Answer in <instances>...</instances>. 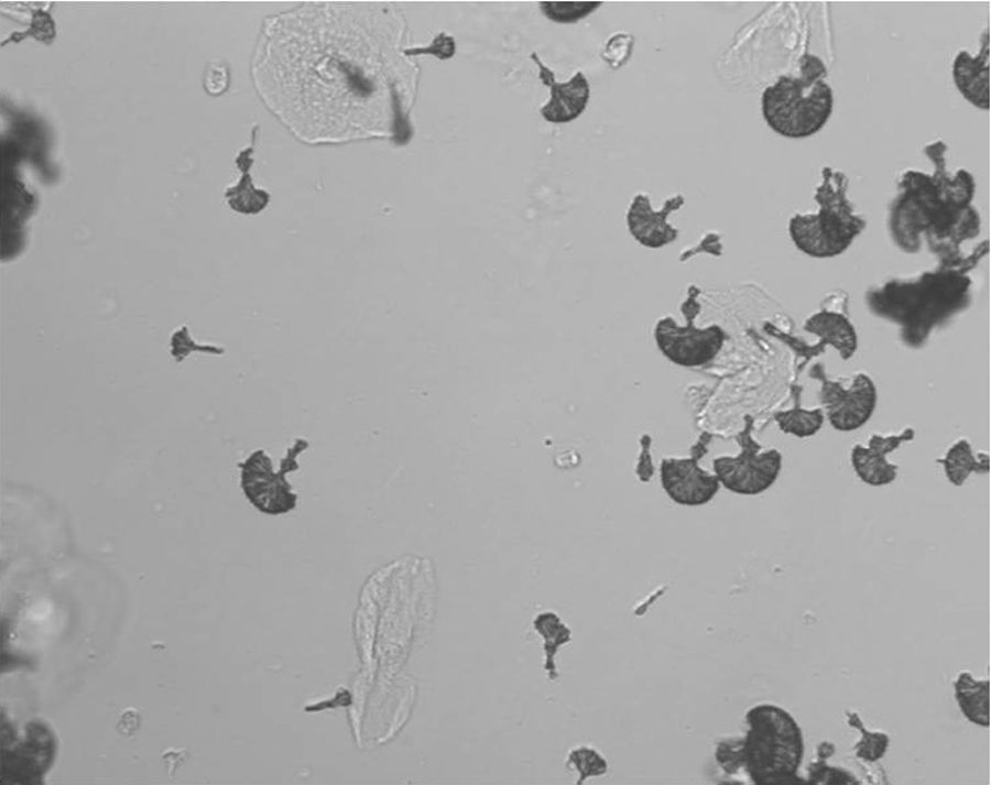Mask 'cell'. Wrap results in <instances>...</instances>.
<instances>
[{
  "label": "cell",
  "mask_w": 991,
  "mask_h": 785,
  "mask_svg": "<svg viewBox=\"0 0 991 785\" xmlns=\"http://www.w3.org/2000/svg\"><path fill=\"white\" fill-rule=\"evenodd\" d=\"M970 281L963 272L941 268L913 281H892L870 295L873 310L903 325L904 339L919 344L940 320L966 303Z\"/></svg>",
  "instance_id": "6da1fadb"
},
{
  "label": "cell",
  "mask_w": 991,
  "mask_h": 785,
  "mask_svg": "<svg viewBox=\"0 0 991 785\" xmlns=\"http://www.w3.org/2000/svg\"><path fill=\"white\" fill-rule=\"evenodd\" d=\"M824 61L805 53L797 75H781L761 96V111L769 128L787 139H805L819 132L834 109V92L826 81Z\"/></svg>",
  "instance_id": "7a4b0ae2"
},
{
  "label": "cell",
  "mask_w": 991,
  "mask_h": 785,
  "mask_svg": "<svg viewBox=\"0 0 991 785\" xmlns=\"http://www.w3.org/2000/svg\"><path fill=\"white\" fill-rule=\"evenodd\" d=\"M742 737L744 774L758 785L803 783L798 777L805 742L801 726L785 708L771 702L750 707Z\"/></svg>",
  "instance_id": "3957f363"
},
{
  "label": "cell",
  "mask_w": 991,
  "mask_h": 785,
  "mask_svg": "<svg viewBox=\"0 0 991 785\" xmlns=\"http://www.w3.org/2000/svg\"><path fill=\"white\" fill-rule=\"evenodd\" d=\"M816 188V214H795L788 222L794 246L804 254L834 258L845 252L865 228V220L854 214L847 198L848 177L841 171L825 166Z\"/></svg>",
  "instance_id": "277c9868"
},
{
  "label": "cell",
  "mask_w": 991,
  "mask_h": 785,
  "mask_svg": "<svg viewBox=\"0 0 991 785\" xmlns=\"http://www.w3.org/2000/svg\"><path fill=\"white\" fill-rule=\"evenodd\" d=\"M309 443L304 437L295 438L281 459L279 470H273V462L263 449L252 451L238 466L240 468V486L247 500L261 513L275 516L291 512L296 508L297 494L293 492L286 475L298 470L297 457L306 450Z\"/></svg>",
  "instance_id": "5b68a950"
},
{
  "label": "cell",
  "mask_w": 991,
  "mask_h": 785,
  "mask_svg": "<svg viewBox=\"0 0 991 785\" xmlns=\"http://www.w3.org/2000/svg\"><path fill=\"white\" fill-rule=\"evenodd\" d=\"M944 201L932 175L916 170L903 173L889 216V229L895 244L906 252L918 251L922 235Z\"/></svg>",
  "instance_id": "8992f818"
},
{
  "label": "cell",
  "mask_w": 991,
  "mask_h": 785,
  "mask_svg": "<svg viewBox=\"0 0 991 785\" xmlns=\"http://www.w3.org/2000/svg\"><path fill=\"white\" fill-rule=\"evenodd\" d=\"M750 426L738 437L741 451L736 456H720L712 460V470L720 486L741 495H756L777 480L783 456L776 448L763 449L752 436Z\"/></svg>",
  "instance_id": "52a82bcc"
},
{
  "label": "cell",
  "mask_w": 991,
  "mask_h": 785,
  "mask_svg": "<svg viewBox=\"0 0 991 785\" xmlns=\"http://www.w3.org/2000/svg\"><path fill=\"white\" fill-rule=\"evenodd\" d=\"M821 367L815 366L813 377L821 382L819 396L825 418L839 432L859 429L868 423L876 407L874 381L869 374L858 372L845 388L841 382L827 379Z\"/></svg>",
  "instance_id": "ba28073f"
},
{
  "label": "cell",
  "mask_w": 991,
  "mask_h": 785,
  "mask_svg": "<svg viewBox=\"0 0 991 785\" xmlns=\"http://www.w3.org/2000/svg\"><path fill=\"white\" fill-rule=\"evenodd\" d=\"M653 336L660 352L683 368L707 364L718 356L726 340L725 330L718 325L696 327L688 320L685 326H679L669 316L656 321Z\"/></svg>",
  "instance_id": "9c48e42d"
},
{
  "label": "cell",
  "mask_w": 991,
  "mask_h": 785,
  "mask_svg": "<svg viewBox=\"0 0 991 785\" xmlns=\"http://www.w3.org/2000/svg\"><path fill=\"white\" fill-rule=\"evenodd\" d=\"M660 482L666 495L683 506H700L710 502L720 489L715 473L703 469L696 458H663Z\"/></svg>",
  "instance_id": "30bf717a"
},
{
  "label": "cell",
  "mask_w": 991,
  "mask_h": 785,
  "mask_svg": "<svg viewBox=\"0 0 991 785\" xmlns=\"http://www.w3.org/2000/svg\"><path fill=\"white\" fill-rule=\"evenodd\" d=\"M684 203L683 195L677 194L666 199L661 209L654 210L647 195L636 194L625 216L630 235L638 243L649 249H660L674 242L678 230L667 222V217Z\"/></svg>",
  "instance_id": "8fae6325"
},
{
  "label": "cell",
  "mask_w": 991,
  "mask_h": 785,
  "mask_svg": "<svg viewBox=\"0 0 991 785\" xmlns=\"http://www.w3.org/2000/svg\"><path fill=\"white\" fill-rule=\"evenodd\" d=\"M914 437L915 430L906 427L897 434H873L867 446L856 444L851 449L850 461L857 477L872 487L892 483L897 477L899 466L887 460V454Z\"/></svg>",
  "instance_id": "7c38bea8"
},
{
  "label": "cell",
  "mask_w": 991,
  "mask_h": 785,
  "mask_svg": "<svg viewBox=\"0 0 991 785\" xmlns=\"http://www.w3.org/2000/svg\"><path fill=\"white\" fill-rule=\"evenodd\" d=\"M540 68V78L551 88L549 100L541 108L542 117L552 123H567L577 119L586 109L590 98L588 79L581 72H577L568 81L558 83L554 73L537 57L531 55Z\"/></svg>",
  "instance_id": "4fadbf2b"
},
{
  "label": "cell",
  "mask_w": 991,
  "mask_h": 785,
  "mask_svg": "<svg viewBox=\"0 0 991 785\" xmlns=\"http://www.w3.org/2000/svg\"><path fill=\"white\" fill-rule=\"evenodd\" d=\"M952 80L960 95L978 109H990V30L980 37L976 55L961 50L952 62Z\"/></svg>",
  "instance_id": "5bb4252c"
},
{
  "label": "cell",
  "mask_w": 991,
  "mask_h": 785,
  "mask_svg": "<svg viewBox=\"0 0 991 785\" xmlns=\"http://www.w3.org/2000/svg\"><path fill=\"white\" fill-rule=\"evenodd\" d=\"M947 149V144L941 140L930 142L924 146V154L935 167L932 177L945 200L960 206L971 205L976 189L973 176L963 168L958 170L954 176H950L946 170L945 155Z\"/></svg>",
  "instance_id": "9a60e30c"
},
{
  "label": "cell",
  "mask_w": 991,
  "mask_h": 785,
  "mask_svg": "<svg viewBox=\"0 0 991 785\" xmlns=\"http://www.w3.org/2000/svg\"><path fill=\"white\" fill-rule=\"evenodd\" d=\"M804 328L816 335L821 345L835 348L842 360L850 359L858 348L856 328L845 314L828 309L819 310L808 317Z\"/></svg>",
  "instance_id": "2e32d148"
},
{
  "label": "cell",
  "mask_w": 991,
  "mask_h": 785,
  "mask_svg": "<svg viewBox=\"0 0 991 785\" xmlns=\"http://www.w3.org/2000/svg\"><path fill=\"white\" fill-rule=\"evenodd\" d=\"M954 696L965 718L981 728L990 727V682L976 679L968 670L954 680Z\"/></svg>",
  "instance_id": "e0dca14e"
},
{
  "label": "cell",
  "mask_w": 991,
  "mask_h": 785,
  "mask_svg": "<svg viewBox=\"0 0 991 785\" xmlns=\"http://www.w3.org/2000/svg\"><path fill=\"white\" fill-rule=\"evenodd\" d=\"M938 461L947 480L956 487L962 486L972 472L987 473L990 470V456L987 453L976 454L965 438L954 443Z\"/></svg>",
  "instance_id": "ac0fdd59"
},
{
  "label": "cell",
  "mask_w": 991,
  "mask_h": 785,
  "mask_svg": "<svg viewBox=\"0 0 991 785\" xmlns=\"http://www.w3.org/2000/svg\"><path fill=\"white\" fill-rule=\"evenodd\" d=\"M533 628L543 637L544 669L548 678L555 680L558 677L556 653L562 645L571 641V631L555 612L551 611L537 614Z\"/></svg>",
  "instance_id": "d6986e66"
},
{
  "label": "cell",
  "mask_w": 991,
  "mask_h": 785,
  "mask_svg": "<svg viewBox=\"0 0 991 785\" xmlns=\"http://www.w3.org/2000/svg\"><path fill=\"white\" fill-rule=\"evenodd\" d=\"M251 152L252 148L239 154L237 163L243 172V176L236 187L228 189L226 193L230 206L235 210L246 214H254L262 210L269 201V194L263 190H257L252 186L250 175H248V168L252 162L249 157Z\"/></svg>",
  "instance_id": "ffe728a7"
},
{
  "label": "cell",
  "mask_w": 991,
  "mask_h": 785,
  "mask_svg": "<svg viewBox=\"0 0 991 785\" xmlns=\"http://www.w3.org/2000/svg\"><path fill=\"white\" fill-rule=\"evenodd\" d=\"M774 419L783 433L806 438L819 432L825 422V414L820 407L808 410L794 406L775 413Z\"/></svg>",
  "instance_id": "44dd1931"
},
{
  "label": "cell",
  "mask_w": 991,
  "mask_h": 785,
  "mask_svg": "<svg viewBox=\"0 0 991 785\" xmlns=\"http://www.w3.org/2000/svg\"><path fill=\"white\" fill-rule=\"evenodd\" d=\"M846 716L848 724L858 728L862 734L861 739L854 744L856 755L869 763L882 759L889 748V735L882 731H869L865 729L857 712L846 711Z\"/></svg>",
  "instance_id": "7402d4cb"
},
{
  "label": "cell",
  "mask_w": 991,
  "mask_h": 785,
  "mask_svg": "<svg viewBox=\"0 0 991 785\" xmlns=\"http://www.w3.org/2000/svg\"><path fill=\"white\" fill-rule=\"evenodd\" d=\"M566 767L578 773L577 784L589 777L602 776L608 771V762L595 748L580 745L571 749L566 759Z\"/></svg>",
  "instance_id": "603a6c76"
},
{
  "label": "cell",
  "mask_w": 991,
  "mask_h": 785,
  "mask_svg": "<svg viewBox=\"0 0 991 785\" xmlns=\"http://www.w3.org/2000/svg\"><path fill=\"white\" fill-rule=\"evenodd\" d=\"M601 4V1H542L540 9L548 20L566 24L586 18Z\"/></svg>",
  "instance_id": "cb8c5ba5"
},
{
  "label": "cell",
  "mask_w": 991,
  "mask_h": 785,
  "mask_svg": "<svg viewBox=\"0 0 991 785\" xmlns=\"http://www.w3.org/2000/svg\"><path fill=\"white\" fill-rule=\"evenodd\" d=\"M808 781L813 784H858V779L849 771L828 765L826 757L818 755L817 762L808 767Z\"/></svg>",
  "instance_id": "d4e9b609"
},
{
  "label": "cell",
  "mask_w": 991,
  "mask_h": 785,
  "mask_svg": "<svg viewBox=\"0 0 991 785\" xmlns=\"http://www.w3.org/2000/svg\"><path fill=\"white\" fill-rule=\"evenodd\" d=\"M715 760L722 771L730 775L743 770L742 738H728L720 741L715 750Z\"/></svg>",
  "instance_id": "484cf974"
},
{
  "label": "cell",
  "mask_w": 991,
  "mask_h": 785,
  "mask_svg": "<svg viewBox=\"0 0 991 785\" xmlns=\"http://www.w3.org/2000/svg\"><path fill=\"white\" fill-rule=\"evenodd\" d=\"M633 46L634 39L631 34L617 33L608 40L601 57L611 68H620L630 58Z\"/></svg>",
  "instance_id": "4316f807"
},
{
  "label": "cell",
  "mask_w": 991,
  "mask_h": 785,
  "mask_svg": "<svg viewBox=\"0 0 991 785\" xmlns=\"http://www.w3.org/2000/svg\"><path fill=\"white\" fill-rule=\"evenodd\" d=\"M455 39L442 32L432 41L431 45L426 47L407 48L404 53L406 55L429 54L439 59H448L455 55Z\"/></svg>",
  "instance_id": "83f0119b"
},
{
  "label": "cell",
  "mask_w": 991,
  "mask_h": 785,
  "mask_svg": "<svg viewBox=\"0 0 991 785\" xmlns=\"http://www.w3.org/2000/svg\"><path fill=\"white\" fill-rule=\"evenodd\" d=\"M207 351L214 353H221L222 350L213 346H198L193 340L188 338V334L186 332V328L183 327V330L176 332L172 340V355L176 358L177 361L183 360L190 351Z\"/></svg>",
  "instance_id": "f1b7e54d"
},
{
  "label": "cell",
  "mask_w": 991,
  "mask_h": 785,
  "mask_svg": "<svg viewBox=\"0 0 991 785\" xmlns=\"http://www.w3.org/2000/svg\"><path fill=\"white\" fill-rule=\"evenodd\" d=\"M229 83V74L226 66L220 63H211L204 77V87L210 95H220Z\"/></svg>",
  "instance_id": "f546056e"
},
{
  "label": "cell",
  "mask_w": 991,
  "mask_h": 785,
  "mask_svg": "<svg viewBox=\"0 0 991 785\" xmlns=\"http://www.w3.org/2000/svg\"><path fill=\"white\" fill-rule=\"evenodd\" d=\"M650 440L651 439L647 436H646V438L644 437L642 439V450H641V455L639 457V462H638V467H636V473H638L640 480H642L643 482L649 481V479L653 475V465H652V459H651V455H650V446H649Z\"/></svg>",
  "instance_id": "4dcf8cb0"
},
{
  "label": "cell",
  "mask_w": 991,
  "mask_h": 785,
  "mask_svg": "<svg viewBox=\"0 0 991 785\" xmlns=\"http://www.w3.org/2000/svg\"><path fill=\"white\" fill-rule=\"evenodd\" d=\"M721 248H722V247H721V243H720V241H719V236H718L717 233H708V235L700 241L699 246L693 248L690 251H688L689 253H687L686 255H687V257H690L691 254H694V253H696V252H698V251H701V250L707 251V252H710V253H712V254H720Z\"/></svg>",
  "instance_id": "1f68e13d"
},
{
  "label": "cell",
  "mask_w": 991,
  "mask_h": 785,
  "mask_svg": "<svg viewBox=\"0 0 991 785\" xmlns=\"http://www.w3.org/2000/svg\"><path fill=\"white\" fill-rule=\"evenodd\" d=\"M139 715L135 711H127L118 723V729L127 735H130L139 727Z\"/></svg>",
  "instance_id": "d6a6232c"
}]
</instances>
